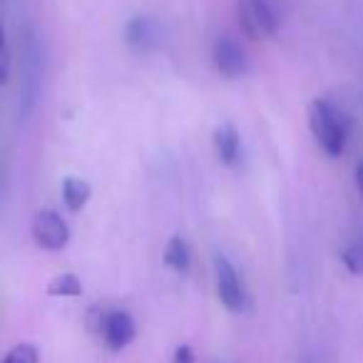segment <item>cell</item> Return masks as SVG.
Instances as JSON below:
<instances>
[{
  "instance_id": "cell-1",
  "label": "cell",
  "mask_w": 363,
  "mask_h": 363,
  "mask_svg": "<svg viewBox=\"0 0 363 363\" xmlns=\"http://www.w3.org/2000/svg\"><path fill=\"white\" fill-rule=\"evenodd\" d=\"M308 127L316 145L328 157H341L348 142V122L336 105L326 97H316L308 105Z\"/></svg>"
},
{
  "instance_id": "cell-2",
  "label": "cell",
  "mask_w": 363,
  "mask_h": 363,
  "mask_svg": "<svg viewBox=\"0 0 363 363\" xmlns=\"http://www.w3.org/2000/svg\"><path fill=\"white\" fill-rule=\"evenodd\" d=\"M237 16L242 30L252 40L274 38L279 30V23H281L272 0H237Z\"/></svg>"
},
{
  "instance_id": "cell-3",
  "label": "cell",
  "mask_w": 363,
  "mask_h": 363,
  "mask_svg": "<svg viewBox=\"0 0 363 363\" xmlns=\"http://www.w3.org/2000/svg\"><path fill=\"white\" fill-rule=\"evenodd\" d=\"M30 234L35 244L45 252H62L70 244V227L55 212V209H43L33 217Z\"/></svg>"
},
{
  "instance_id": "cell-4",
  "label": "cell",
  "mask_w": 363,
  "mask_h": 363,
  "mask_svg": "<svg viewBox=\"0 0 363 363\" xmlns=\"http://www.w3.org/2000/svg\"><path fill=\"white\" fill-rule=\"evenodd\" d=\"M214 279H217V296L229 311L239 313L247 303L242 279H239L234 264L227 257H214Z\"/></svg>"
},
{
  "instance_id": "cell-5",
  "label": "cell",
  "mask_w": 363,
  "mask_h": 363,
  "mask_svg": "<svg viewBox=\"0 0 363 363\" xmlns=\"http://www.w3.org/2000/svg\"><path fill=\"white\" fill-rule=\"evenodd\" d=\"M212 62L219 75L227 77V80H237V77H242L247 72V52L229 35L217 38V43L212 48Z\"/></svg>"
},
{
  "instance_id": "cell-6",
  "label": "cell",
  "mask_w": 363,
  "mask_h": 363,
  "mask_svg": "<svg viewBox=\"0 0 363 363\" xmlns=\"http://www.w3.org/2000/svg\"><path fill=\"white\" fill-rule=\"evenodd\" d=\"M100 333L105 338V343L112 351H122L125 346H130L137 336L135 318L122 308H112L100 318Z\"/></svg>"
},
{
  "instance_id": "cell-7",
  "label": "cell",
  "mask_w": 363,
  "mask_h": 363,
  "mask_svg": "<svg viewBox=\"0 0 363 363\" xmlns=\"http://www.w3.org/2000/svg\"><path fill=\"white\" fill-rule=\"evenodd\" d=\"M26 77L21 82V117H28L33 112L38 102V95H40V62H38V50L35 45H28L26 50Z\"/></svg>"
},
{
  "instance_id": "cell-8",
  "label": "cell",
  "mask_w": 363,
  "mask_h": 363,
  "mask_svg": "<svg viewBox=\"0 0 363 363\" xmlns=\"http://www.w3.org/2000/svg\"><path fill=\"white\" fill-rule=\"evenodd\" d=\"M125 40L130 43L132 48H137V50H152V48H157L162 40L160 23L147 16L132 18L125 28Z\"/></svg>"
},
{
  "instance_id": "cell-9",
  "label": "cell",
  "mask_w": 363,
  "mask_h": 363,
  "mask_svg": "<svg viewBox=\"0 0 363 363\" xmlns=\"http://www.w3.org/2000/svg\"><path fill=\"white\" fill-rule=\"evenodd\" d=\"M214 152H217V160L222 164L232 167L237 164L239 152H242V137H239L237 127L232 122H222V125L214 130Z\"/></svg>"
},
{
  "instance_id": "cell-10",
  "label": "cell",
  "mask_w": 363,
  "mask_h": 363,
  "mask_svg": "<svg viewBox=\"0 0 363 363\" xmlns=\"http://www.w3.org/2000/svg\"><path fill=\"white\" fill-rule=\"evenodd\" d=\"M92 197V187L80 177H67L62 182V202L70 212H82Z\"/></svg>"
},
{
  "instance_id": "cell-11",
  "label": "cell",
  "mask_w": 363,
  "mask_h": 363,
  "mask_svg": "<svg viewBox=\"0 0 363 363\" xmlns=\"http://www.w3.org/2000/svg\"><path fill=\"white\" fill-rule=\"evenodd\" d=\"M164 264L169 269H174L177 274H187L189 264H192V252H189L187 242L182 237H172L169 244L164 249Z\"/></svg>"
},
{
  "instance_id": "cell-12",
  "label": "cell",
  "mask_w": 363,
  "mask_h": 363,
  "mask_svg": "<svg viewBox=\"0 0 363 363\" xmlns=\"http://www.w3.org/2000/svg\"><path fill=\"white\" fill-rule=\"evenodd\" d=\"M48 294L50 296H80L82 294V281L75 274H60L48 284Z\"/></svg>"
},
{
  "instance_id": "cell-13",
  "label": "cell",
  "mask_w": 363,
  "mask_h": 363,
  "mask_svg": "<svg viewBox=\"0 0 363 363\" xmlns=\"http://www.w3.org/2000/svg\"><path fill=\"white\" fill-rule=\"evenodd\" d=\"M341 262L351 274H363V239H356L343 249Z\"/></svg>"
},
{
  "instance_id": "cell-14",
  "label": "cell",
  "mask_w": 363,
  "mask_h": 363,
  "mask_svg": "<svg viewBox=\"0 0 363 363\" xmlns=\"http://www.w3.org/2000/svg\"><path fill=\"white\" fill-rule=\"evenodd\" d=\"M0 363H38V348L30 343H18L16 348L6 353V358Z\"/></svg>"
},
{
  "instance_id": "cell-15",
  "label": "cell",
  "mask_w": 363,
  "mask_h": 363,
  "mask_svg": "<svg viewBox=\"0 0 363 363\" xmlns=\"http://www.w3.org/2000/svg\"><path fill=\"white\" fill-rule=\"evenodd\" d=\"M174 363H194V353L189 346H179L174 351Z\"/></svg>"
},
{
  "instance_id": "cell-16",
  "label": "cell",
  "mask_w": 363,
  "mask_h": 363,
  "mask_svg": "<svg viewBox=\"0 0 363 363\" xmlns=\"http://www.w3.org/2000/svg\"><path fill=\"white\" fill-rule=\"evenodd\" d=\"M353 179H356V189H358V194H361V197H363V160L356 164V177H353Z\"/></svg>"
},
{
  "instance_id": "cell-17",
  "label": "cell",
  "mask_w": 363,
  "mask_h": 363,
  "mask_svg": "<svg viewBox=\"0 0 363 363\" xmlns=\"http://www.w3.org/2000/svg\"><path fill=\"white\" fill-rule=\"evenodd\" d=\"M0 80H6V62H3V35H0Z\"/></svg>"
},
{
  "instance_id": "cell-18",
  "label": "cell",
  "mask_w": 363,
  "mask_h": 363,
  "mask_svg": "<svg viewBox=\"0 0 363 363\" xmlns=\"http://www.w3.org/2000/svg\"><path fill=\"white\" fill-rule=\"evenodd\" d=\"M301 363H316V361H313V358H303Z\"/></svg>"
}]
</instances>
